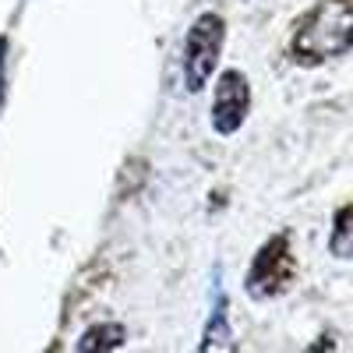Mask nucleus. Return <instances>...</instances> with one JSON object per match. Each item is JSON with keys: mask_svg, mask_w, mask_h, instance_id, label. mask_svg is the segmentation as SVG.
<instances>
[{"mask_svg": "<svg viewBox=\"0 0 353 353\" xmlns=\"http://www.w3.org/2000/svg\"><path fill=\"white\" fill-rule=\"evenodd\" d=\"M329 251L336 258H353V201L343 205L332 219V237H329Z\"/></svg>", "mask_w": 353, "mask_h": 353, "instance_id": "5", "label": "nucleus"}, {"mask_svg": "<svg viewBox=\"0 0 353 353\" xmlns=\"http://www.w3.org/2000/svg\"><path fill=\"white\" fill-rule=\"evenodd\" d=\"M226 39V25L219 14H201L191 32H188V46H184V81H188V92H198V88L209 81V74L219 64V50Z\"/></svg>", "mask_w": 353, "mask_h": 353, "instance_id": "2", "label": "nucleus"}, {"mask_svg": "<svg viewBox=\"0 0 353 353\" xmlns=\"http://www.w3.org/2000/svg\"><path fill=\"white\" fill-rule=\"evenodd\" d=\"M297 276V261L290 254V237H272L258 251V258L251 261V272H248V293L258 301H269L279 297V293L293 283Z\"/></svg>", "mask_w": 353, "mask_h": 353, "instance_id": "3", "label": "nucleus"}, {"mask_svg": "<svg viewBox=\"0 0 353 353\" xmlns=\"http://www.w3.org/2000/svg\"><path fill=\"white\" fill-rule=\"evenodd\" d=\"M121 343H124V325L106 321V325H92V329H88L81 336L78 350H113V346H121Z\"/></svg>", "mask_w": 353, "mask_h": 353, "instance_id": "6", "label": "nucleus"}, {"mask_svg": "<svg viewBox=\"0 0 353 353\" xmlns=\"http://www.w3.org/2000/svg\"><path fill=\"white\" fill-rule=\"evenodd\" d=\"M251 110V88L241 71H223L216 85V103H212V128L219 134H233Z\"/></svg>", "mask_w": 353, "mask_h": 353, "instance_id": "4", "label": "nucleus"}, {"mask_svg": "<svg viewBox=\"0 0 353 353\" xmlns=\"http://www.w3.org/2000/svg\"><path fill=\"white\" fill-rule=\"evenodd\" d=\"M353 50V0H318L293 25L290 53L293 61L314 68Z\"/></svg>", "mask_w": 353, "mask_h": 353, "instance_id": "1", "label": "nucleus"}]
</instances>
